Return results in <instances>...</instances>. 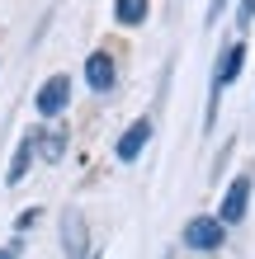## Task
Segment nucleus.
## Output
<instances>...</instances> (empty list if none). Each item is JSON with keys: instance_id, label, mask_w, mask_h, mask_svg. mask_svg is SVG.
<instances>
[{"instance_id": "nucleus-1", "label": "nucleus", "mask_w": 255, "mask_h": 259, "mask_svg": "<svg viewBox=\"0 0 255 259\" xmlns=\"http://www.w3.org/2000/svg\"><path fill=\"white\" fill-rule=\"evenodd\" d=\"M241 66H246V42H227V48H222V57H217V66H213V80H208V127H213V118H217L222 90L236 85Z\"/></svg>"}, {"instance_id": "nucleus-2", "label": "nucleus", "mask_w": 255, "mask_h": 259, "mask_svg": "<svg viewBox=\"0 0 255 259\" xmlns=\"http://www.w3.org/2000/svg\"><path fill=\"white\" fill-rule=\"evenodd\" d=\"M222 240H227V226H222L213 212H199V217L185 222V231H179V245L194 250V254H213L222 250Z\"/></svg>"}, {"instance_id": "nucleus-3", "label": "nucleus", "mask_w": 255, "mask_h": 259, "mask_svg": "<svg viewBox=\"0 0 255 259\" xmlns=\"http://www.w3.org/2000/svg\"><path fill=\"white\" fill-rule=\"evenodd\" d=\"M71 109V75H48V80H43V90L33 95V113L43 118V123H57V118H62Z\"/></svg>"}, {"instance_id": "nucleus-4", "label": "nucleus", "mask_w": 255, "mask_h": 259, "mask_svg": "<svg viewBox=\"0 0 255 259\" xmlns=\"http://www.w3.org/2000/svg\"><path fill=\"white\" fill-rule=\"evenodd\" d=\"M250 193H255V175H236L227 189H222V207L213 212V217L222 226H236V222H246V212H250Z\"/></svg>"}, {"instance_id": "nucleus-5", "label": "nucleus", "mask_w": 255, "mask_h": 259, "mask_svg": "<svg viewBox=\"0 0 255 259\" xmlns=\"http://www.w3.org/2000/svg\"><path fill=\"white\" fill-rule=\"evenodd\" d=\"M66 146H71V127L66 123H43V127H33V156L43 165H62L66 160Z\"/></svg>"}, {"instance_id": "nucleus-6", "label": "nucleus", "mask_w": 255, "mask_h": 259, "mask_svg": "<svg viewBox=\"0 0 255 259\" xmlns=\"http://www.w3.org/2000/svg\"><path fill=\"white\" fill-rule=\"evenodd\" d=\"M62 254L66 259H90V231H85V212L81 207H66L62 212Z\"/></svg>"}, {"instance_id": "nucleus-7", "label": "nucleus", "mask_w": 255, "mask_h": 259, "mask_svg": "<svg viewBox=\"0 0 255 259\" xmlns=\"http://www.w3.org/2000/svg\"><path fill=\"white\" fill-rule=\"evenodd\" d=\"M152 132H156V123H152V118H132V123H128V132H123V137L114 142V156L123 160V165H132V160H137L142 151H147Z\"/></svg>"}, {"instance_id": "nucleus-8", "label": "nucleus", "mask_w": 255, "mask_h": 259, "mask_svg": "<svg viewBox=\"0 0 255 259\" xmlns=\"http://www.w3.org/2000/svg\"><path fill=\"white\" fill-rule=\"evenodd\" d=\"M85 85L95 90V95H109L118 85V71H114V57L109 52H90L85 57Z\"/></svg>"}, {"instance_id": "nucleus-9", "label": "nucleus", "mask_w": 255, "mask_h": 259, "mask_svg": "<svg viewBox=\"0 0 255 259\" xmlns=\"http://www.w3.org/2000/svg\"><path fill=\"white\" fill-rule=\"evenodd\" d=\"M28 170H33V132L19 137V146H14V156H10V170H5V184H24Z\"/></svg>"}, {"instance_id": "nucleus-10", "label": "nucleus", "mask_w": 255, "mask_h": 259, "mask_svg": "<svg viewBox=\"0 0 255 259\" xmlns=\"http://www.w3.org/2000/svg\"><path fill=\"white\" fill-rule=\"evenodd\" d=\"M114 19L118 28H142L152 19V0H114Z\"/></svg>"}, {"instance_id": "nucleus-11", "label": "nucleus", "mask_w": 255, "mask_h": 259, "mask_svg": "<svg viewBox=\"0 0 255 259\" xmlns=\"http://www.w3.org/2000/svg\"><path fill=\"white\" fill-rule=\"evenodd\" d=\"M38 222H43V207H24L19 217H14V236H24L28 226H38Z\"/></svg>"}, {"instance_id": "nucleus-12", "label": "nucleus", "mask_w": 255, "mask_h": 259, "mask_svg": "<svg viewBox=\"0 0 255 259\" xmlns=\"http://www.w3.org/2000/svg\"><path fill=\"white\" fill-rule=\"evenodd\" d=\"M250 24H255V0H236V28L246 33Z\"/></svg>"}, {"instance_id": "nucleus-13", "label": "nucleus", "mask_w": 255, "mask_h": 259, "mask_svg": "<svg viewBox=\"0 0 255 259\" xmlns=\"http://www.w3.org/2000/svg\"><path fill=\"white\" fill-rule=\"evenodd\" d=\"M24 254V236H10L5 245H0V259H19Z\"/></svg>"}, {"instance_id": "nucleus-14", "label": "nucleus", "mask_w": 255, "mask_h": 259, "mask_svg": "<svg viewBox=\"0 0 255 259\" xmlns=\"http://www.w3.org/2000/svg\"><path fill=\"white\" fill-rule=\"evenodd\" d=\"M222 10H227V0H208V14H203V24L213 28V24L222 19Z\"/></svg>"}]
</instances>
